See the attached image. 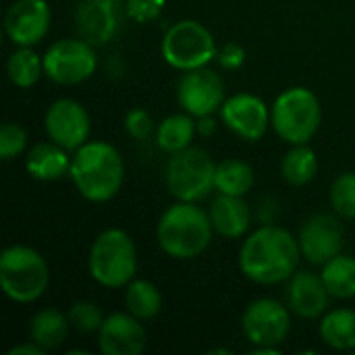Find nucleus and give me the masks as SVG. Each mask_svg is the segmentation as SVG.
<instances>
[{
    "mask_svg": "<svg viewBox=\"0 0 355 355\" xmlns=\"http://www.w3.org/2000/svg\"><path fill=\"white\" fill-rule=\"evenodd\" d=\"M125 306L127 312L139 320H152L162 310V293L160 289L144 279H133L125 287Z\"/></svg>",
    "mask_w": 355,
    "mask_h": 355,
    "instance_id": "a878e982",
    "label": "nucleus"
},
{
    "mask_svg": "<svg viewBox=\"0 0 355 355\" xmlns=\"http://www.w3.org/2000/svg\"><path fill=\"white\" fill-rule=\"evenodd\" d=\"M123 17H127L125 0H79L75 6V29L92 46H106L119 35Z\"/></svg>",
    "mask_w": 355,
    "mask_h": 355,
    "instance_id": "f8f14e48",
    "label": "nucleus"
},
{
    "mask_svg": "<svg viewBox=\"0 0 355 355\" xmlns=\"http://www.w3.org/2000/svg\"><path fill=\"white\" fill-rule=\"evenodd\" d=\"M125 131L133 139H146L154 131V119L146 108H131L125 114Z\"/></svg>",
    "mask_w": 355,
    "mask_h": 355,
    "instance_id": "473e14b6",
    "label": "nucleus"
},
{
    "mask_svg": "<svg viewBox=\"0 0 355 355\" xmlns=\"http://www.w3.org/2000/svg\"><path fill=\"white\" fill-rule=\"evenodd\" d=\"M98 69L96 46L77 37L56 40L44 54V75L58 85L87 81Z\"/></svg>",
    "mask_w": 355,
    "mask_h": 355,
    "instance_id": "1a4fd4ad",
    "label": "nucleus"
},
{
    "mask_svg": "<svg viewBox=\"0 0 355 355\" xmlns=\"http://www.w3.org/2000/svg\"><path fill=\"white\" fill-rule=\"evenodd\" d=\"M25 168L29 177L37 181H58L71 171V156L69 150L58 146L56 141H40L27 150Z\"/></svg>",
    "mask_w": 355,
    "mask_h": 355,
    "instance_id": "aec40b11",
    "label": "nucleus"
},
{
    "mask_svg": "<svg viewBox=\"0 0 355 355\" xmlns=\"http://www.w3.org/2000/svg\"><path fill=\"white\" fill-rule=\"evenodd\" d=\"M166 6V0H125L127 17L135 23H152L156 21Z\"/></svg>",
    "mask_w": 355,
    "mask_h": 355,
    "instance_id": "2f4dec72",
    "label": "nucleus"
},
{
    "mask_svg": "<svg viewBox=\"0 0 355 355\" xmlns=\"http://www.w3.org/2000/svg\"><path fill=\"white\" fill-rule=\"evenodd\" d=\"M216 62L225 71H237L245 62V48L237 42H229L218 48L216 52Z\"/></svg>",
    "mask_w": 355,
    "mask_h": 355,
    "instance_id": "72a5a7b5",
    "label": "nucleus"
},
{
    "mask_svg": "<svg viewBox=\"0 0 355 355\" xmlns=\"http://www.w3.org/2000/svg\"><path fill=\"white\" fill-rule=\"evenodd\" d=\"M177 100L191 116H208L220 110L227 100L223 77L208 67L183 71L177 83Z\"/></svg>",
    "mask_w": 355,
    "mask_h": 355,
    "instance_id": "9b49d317",
    "label": "nucleus"
},
{
    "mask_svg": "<svg viewBox=\"0 0 355 355\" xmlns=\"http://www.w3.org/2000/svg\"><path fill=\"white\" fill-rule=\"evenodd\" d=\"M214 131H216V121L212 119V114L200 116V119H198V133H200L202 137H210Z\"/></svg>",
    "mask_w": 355,
    "mask_h": 355,
    "instance_id": "c9c22d12",
    "label": "nucleus"
},
{
    "mask_svg": "<svg viewBox=\"0 0 355 355\" xmlns=\"http://www.w3.org/2000/svg\"><path fill=\"white\" fill-rule=\"evenodd\" d=\"M322 123V106L318 96L304 87L295 85L277 96L270 106V125L277 135L291 144H310L318 133Z\"/></svg>",
    "mask_w": 355,
    "mask_h": 355,
    "instance_id": "423d86ee",
    "label": "nucleus"
},
{
    "mask_svg": "<svg viewBox=\"0 0 355 355\" xmlns=\"http://www.w3.org/2000/svg\"><path fill=\"white\" fill-rule=\"evenodd\" d=\"M69 177L87 202L104 204L110 202L123 187L125 162L121 152L102 139L85 141L71 156Z\"/></svg>",
    "mask_w": 355,
    "mask_h": 355,
    "instance_id": "f03ea898",
    "label": "nucleus"
},
{
    "mask_svg": "<svg viewBox=\"0 0 355 355\" xmlns=\"http://www.w3.org/2000/svg\"><path fill=\"white\" fill-rule=\"evenodd\" d=\"M331 297L333 295L329 293L320 275L297 270L287 281L285 300L289 310L300 318H308V320L320 318L322 314H327Z\"/></svg>",
    "mask_w": 355,
    "mask_h": 355,
    "instance_id": "a211bd4d",
    "label": "nucleus"
},
{
    "mask_svg": "<svg viewBox=\"0 0 355 355\" xmlns=\"http://www.w3.org/2000/svg\"><path fill=\"white\" fill-rule=\"evenodd\" d=\"M129 312H114L104 318L98 331V349L104 355H139L148 347V333Z\"/></svg>",
    "mask_w": 355,
    "mask_h": 355,
    "instance_id": "f3484780",
    "label": "nucleus"
},
{
    "mask_svg": "<svg viewBox=\"0 0 355 355\" xmlns=\"http://www.w3.org/2000/svg\"><path fill=\"white\" fill-rule=\"evenodd\" d=\"M69 329H71V322L67 314H62L58 308H44L31 316L27 335L33 343L50 352V349L60 347L67 341Z\"/></svg>",
    "mask_w": 355,
    "mask_h": 355,
    "instance_id": "412c9836",
    "label": "nucleus"
},
{
    "mask_svg": "<svg viewBox=\"0 0 355 355\" xmlns=\"http://www.w3.org/2000/svg\"><path fill=\"white\" fill-rule=\"evenodd\" d=\"M196 135H198V119L183 110L160 121L156 129V144L160 150L175 154L189 148Z\"/></svg>",
    "mask_w": 355,
    "mask_h": 355,
    "instance_id": "5701e85b",
    "label": "nucleus"
},
{
    "mask_svg": "<svg viewBox=\"0 0 355 355\" xmlns=\"http://www.w3.org/2000/svg\"><path fill=\"white\" fill-rule=\"evenodd\" d=\"M52 23V10L46 0H17L4 15V31L15 46L33 48L40 44Z\"/></svg>",
    "mask_w": 355,
    "mask_h": 355,
    "instance_id": "dca6fc26",
    "label": "nucleus"
},
{
    "mask_svg": "<svg viewBox=\"0 0 355 355\" xmlns=\"http://www.w3.org/2000/svg\"><path fill=\"white\" fill-rule=\"evenodd\" d=\"M283 179L293 187H304L318 175V156L308 144L293 146L281 162Z\"/></svg>",
    "mask_w": 355,
    "mask_h": 355,
    "instance_id": "393cba45",
    "label": "nucleus"
},
{
    "mask_svg": "<svg viewBox=\"0 0 355 355\" xmlns=\"http://www.w3.org/2000/svg\"><path fill=\"white\" fill-rule=\"evenodd\" d=\"M27 148V133L19 123H4L0 127V158L12 160Z\"/></svg>",
    "mask_w": 355,
    "mask_h": 355,
    "instance_id": "7c9ffc66",
    "label": "nucleus"
},
{
    "mask_svg": "<svg viewBox=\"0 0 355 355\" xmlns=\"http://www.w3.org/2000/svg\"><path fill=\"white\" fill-rule=\"evenodd\" d=\"M67 316L71 327L79 333H98L106 318L100 306H96L94 302H75L69 308Z\"/></svg>",
    "mask_w": 355,
    "mask_h": 355,
    "instance_id": "c756f323",
    "label": "nucleus"
},
{
    "mask_svg": "<svg viewBox=\"0 0 355 355\" xmlns=\"http://www.w3.org/2000/svg\"><path fill=\"white\" fill-rule=\"evenodd\" d=\"M329 293L335 300L355 297V258L349 254H339L322 266L320 272Z\"/></svg>",
    "mask_w": 355,
    "mask_h": 355,
    "instance_id": "bb28decb",
    "label": "nucleus"
},
{
    "mask_svg": "<svg viewBox=\"0 0 355 355\" xmlns=\"http://www.w3.org/2000/svg\"><path fill=\"white\" fill-rule=\"evenodd\" d=\"M220 123L245 141H260L270 125V108L266 102L248 92L233 94L218 110Z\"/></svg>",
    "mask_w": 355,
    "mask_h": 355,
    "instance_id": "4468645a",
    "label": "nucleus"
},
{
    "mask_svg": "<svg viewBox=\"0 0 355 355\" xmlns=\"http://www.w3.org/2000/svg\"><path fill=\"white\" fill-rule=\"evenodd\" d=\"M6 75L12 85L29 89L44 75V56H40L33 48L17 46V50L6 60Z\"/></svg>",
    "mask_w": 355,
    "mask_h": 355,
    "instance_id": "cd10ccee",
    "label": "nucleus"
},
{
    "mask_svg": "<svg viewBox=\"0 0 355 355\" xmlns=\"http://www.w3.org/2000/svg\"><path fill=\"white\" fill-rule=\"evenodd\" d=\"M162 58L179 71L208 67L216 58V40L212 31L193 19L173 23L160 44Z\"/></svg>",
    "mask_w": 355,
    "mask_h": 355,
    "instance_id": "6e6552de",
    "label": "nucleus"
},
{
    "mask_svg": "<svg viewBox=\"0 0 355 355\" xmlns=\"http://www.w3.org/2000/svg\"><path fill=\"white\" fill-rule=\"evenodd\" d=\"M44 354H46V349H44V347H40L37 343H33L31 339H29L27 343L15 345V347H10V349H8V355H44Z\"/></svg>",
    "mask_w": 355,
    "mask_h": 355,
    "instance_id": "f704fd0d",
    "label": "nucleus"
},
{
    "mask_svg": "<svg viewBox=\"0 0 355 355\" xmlns=\"http://www.w3.org/2000/svg\"><path fill=\"white\" fill-rule=\"evenodd\" d=\"M50 285L46 258L29 245H8L0 256V287L15 304L37 302Z\"/></svg>",
    "mask_w": 355,
    "mask_h": 355,
    "instance_id": "39448f33",
    "label": "nucleus"
},
{
    "mask_svg": "<svg viewBox=\"0 0 355 355\" xmlns=\"http://www.w3.org/2000/svg\"><path fill=\"white\" fill-rule=\"evenodd\" d=\"M208 354H231L229 349H212V352H208Z\"/></svg>",
    "mask_w": 355,
    "mask_h": 355,
    "instance_id": "4c0bfd02",
    "label": "nucleus"
},
{
    "mask_svg": "<svg viewBox=\"0 0 355 355\" xmlns=\"http://www.w3.org/2000/svg\"><path fill=\"white\" fill-rule=\"evenodd\" d=\"M214 235L208 210L198 202H181L168 206L156 227L160 250L173 260H193L206 252Z\"/></svg>",
    "mask_w": 355,
    "mask_h": 355,
    "instance_id": "7ed1b4c3",
    "label": "nucleus"
},
{
    "mask_svg": "<svg viewBox=\"0 0 355 355\" xmlns=\"http://www.w3.org/2000/svg\"><path fill=\"white\" fill-rule=\"evenodd\" d=\"M44 129L52 141L69 152H75L89 141L92 119L81 102L73 98H58L44 114Z\"/></svg>",
    "mask_w": 355,
    "mask_h": 355,
    "instance_id": "ddd939ff",
    "label": "nucleus"
},
{
    "mask_svg": "<svg viewBox=\"0 0 355 355\" xmlns=\"http://www.w3.org/2000/svg\"><path fill=\"white\" fill-rule=\"evenodd\" d=\"M281 347H254L252 355H279Z\"/></svg>",
    "mask_w": 355,
    "mask_h": 355,
    "instance_id": "e433bc0d",
    "label": "nucleus"
},
{
    "mask_svg": "<svg viewBox=\"0 0 355 355\" xmlns=\"http://www.w3.org/2000/svg\"><path fill=\"white\" fill-rule=\"evenodd\" d=\"M302 256L316 266H324L343 250V227L333 214H314L300 229Z\"/></svg>",
    "mask_w": 355,
    "mask_h": 355,
    "instance_id": "2eb2a0df",
    "label": "nucleus"
},
{
    "mask_svg": "<svg viewBox=\"0 0 355 355\" xmlns=\"http://www.w3.org/2000/svg\"><path fill=\"white\" fill-rule=\"evenodd\" d=\"M92 279L106 289H123L137 275V250L131 235L123 229L102 231L87 256Z\"/></svg>",
    "mask_w": 355,
    "mask_h": 355,
    "instance_id": "20e7f679",
    "label": "nucleus"
},
{
    "mask_svg": "<svg viewBox=\"0 0 355 355\" xmlns=\"http://www.w3.org/2000/svg\"><path fill=\"white\" fill-rule=\"evenodd\" d=\"M320 339L327 347L335 352H354L355 349V310L337 308L322 316L320 320Z\"/></svg>",
    "mask_w": 355,
    "mask_h": 355,
    "instance_id": "4be33fe9",
    "label": "nucleus"
},
{
    "mask_svg": "<svg viewBox=\"0 0 355 355\" xmlns=\"http://www.w3.org/2000/svg\"><path fill=\"white\" fill-rule=\"evenodd\" d=\"M254 185V168L241 158H225L216 164L214 189L227 196L243 198Z\"/></svg>",
    "mask_w": 355,
    "mask_h": 355,
    "instance_id": "b1692460",
    "label": "nucleus"
},
{
    "mask_svg": "<svg viewBox=\"0 0 355 355\" xmlns=\"http://www.w3.org/2000/svg\"><path fill=\"white\" fill-rule=\"evenodd\" d=\"M216 162L202 148H185L171 154L166 162V189L175 200L181 202H200L210 196L214 189Z\"/></svg>",
    "mask_w": 355,
    "mask_h": 355,
    "instance_id": "0eeeda50",
    "label": "nucleus"
},
{
    "mask_svg": "<svg viewBox=\"0 0 355 355\" xmlns=\"http://www.w3.org/2000/svg\"><path fill=\"white\" fill-rule=\"evenodd\" d=\"M214 233L223 239H241L250 233L252 212L243 198L218 193L208 208Z\"/></svg>",
    "mask_w": 355,
    "mask_h": 355,
    "instance_id": "6ab92c4d",
    "label": "nucleus"
},
{
    "mask_svg": "<svg viewBox=\"0 0 355 355\" xmlns=\"http://www.w3.org/2000/svg\"><path fill=\"white\" fill-rule=\"evenodd\" d=\"M331 204L337 216L355 218V171L341 173L331 185Z\"/></svg>",
    "mask_w": 355,
    "mask_h": 355,
    "instance_id": "c85d7f7f",
    "label": "nucleus"
},
{
    "mask_svg": "<svg viewBox=\"0 0 355 355\" xmlns=\"http://www.w3.org/2000/svg\"><path fill=\"white\" fill-rule=\"evenodd\" d=\"M241 331L254 347H281L291 331V310L279 300L260 297L243 310Z\"/></svg>",
    "mask_w": 355,
    "mask_h": 355,
    "instance_id": "9d476101",
    "label": "nucleus"
},
{
    "mask_svg": "<svg viewBox=\"0 0 355 355\" xmlns=\"http://www.w3.org/2000/svg\"><path fill=\"white\" fill-rule=\"evenodd\" d=\"M300 258L297 237L283 227L266 223L245 237L239 250V268L245 279L258 285H279L297 272Z\"/></svg>",
    "mask_w": 355,
    "mask_h": 355,
    "instance_id": "f257e3e1",
    "label": "nucleus"
}]
</instances>
